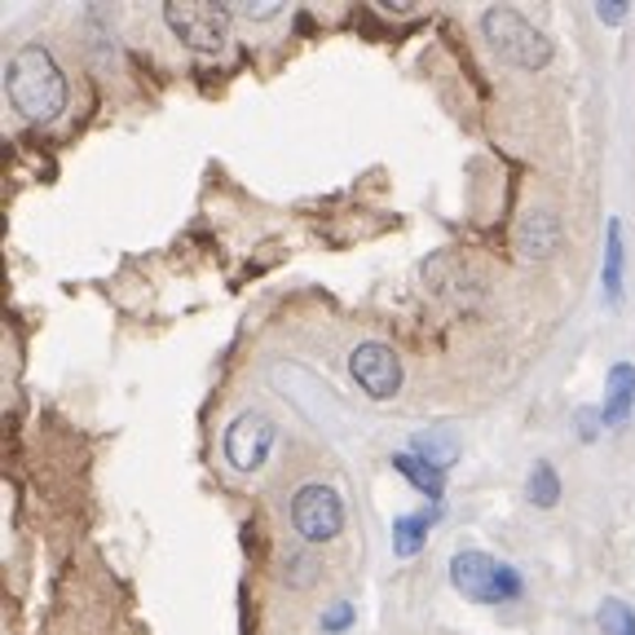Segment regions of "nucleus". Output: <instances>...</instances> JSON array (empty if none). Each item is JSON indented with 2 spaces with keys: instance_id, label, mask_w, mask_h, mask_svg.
Listing matches in <instances>:
<instances>
[{
  "instance_id": "1a4fd4ad",
  "label": "nucleus",
  "mask_w": 635,
  "mask_h": 635,
  "mask_svg": "<svg viewBox=\"0 0 635 635\" xmlns=\"http://www.w3.org/2000/svg\"><path fill=\"white\" fill-rule=\"evenodd\" d=\"M631 406H635V367L617 363V367L609 371V398H604L600 420H604V424H626V420H631Z\"/></svg>"
},
{
  "instance_id": "ddd939ff",
  "label": "nucleus",
  "mask_w": 635,
  "mask_h": 635,
  "mask_svg": "<svg viewBox=\"0 0 635 635\" xmlns=\"http://www.w3.org/2000/svg\"><path fill=\"white\" fill-rule=\"evenodd\" d=\"M600 631L604 635H635V609L626 600H604L600 604Z\"/></svg>"
},
{
  "instance_id": "dca6fc26",
  "label": "nucleus",
  "mask_w": 635,
  "mask_h": 635,
  "mask_svg": "<svg viewBox=\"0 0 635 635\" xmlns=\"http://www.w3.org/2000/svg\"><path fill=\"white\" fill-rule=\"evenodd\" d=\"M287 565H291V569H287L282 578H287L291 587H309V582H313V569H318V560H313L309 552H291V556H287Z\"/></svg>"
},
{
  "instance_id": "f257e3e1",
  "label": "nucleus",
  "mask_w": 635,
  "mask_h": 635,
  "mask_svg": "<svg viewBox=\"0 0 635 635\" xmlns=\"http://www.w3.org/2000/svg\"><path fill=\"white\" fill-rule=\"evenodd\" d=\"M5 89L23 120H54L67 107V76L45 45H23L14 54Z\"/></svg>"
},
{
  "instance_id": "a211bd4d",
  "label": "nucleus",
  "mask_w": 635,
  "mask_h": 635,
  "mask_svg": "<svg viewBox=\"0 0 635 635\" xmlns=\"http://www.w3.org/2000/svg\"><path fill=\"white\" fill-rule=\"evenodd\" d=\"M349 622H354V604H345V600H341V604H332V609L323 613V626H327V631H345Z\"/></svg>"
},
{
  "instance_id": "9b49d317",
  "label": "nucleus",
  "mask_w": 635,
  "mask_h": 635,
  "mask_svg": "<svg viewBox=\"0 0 635 635\" xmlns=\"http://www.w3.org/2000/svg\"><path fill=\"white\" fill-rule=\"evenodd\" d=\"M604 291L609 300L622 296V225H609V252H604Z\"/></svg>"
},
{
  "instance_id": "6e6552de",
  "label": "nucleus",
  "mask_w": 635,
  "mask_h": 635,
  "mask_svg": "<svg viewBox=\"0 0 635 635\" xmlns=\"http://www.w3.org/2000/svg\"><path fill=\"white\" fill-rule=\"evenodd\" d=\"M516 247H521V256H530V260L552 256V252L560 247V221H556L552 212H530V216H521V225H516Z\"/></svg>"
},
{
  "instance_id": "4468645a",
  "label": "nucleus",
  "mask_w": 635,
  "mask_h": 635,
  "mask_svg": "<svg viewBox=\"0 0 635 635\" xmlns=\"http://www.w3.org/2000/svg\"><path fill=\"white\" fill-rule=\"evenodd\" d=\"M530 499H534L538 508H556L560 481H556V468H552V464H534V472H530Z\"/></svg>"
},
{
  "instance_id": "0eeeda50",
  "label": "nucleus",
  "mask_w": 635,
  "mask_h": 635,
  "mask_svg": "<svg viewBox=\"0 0 635 635\" xmlns=\"http://www.w3.org/2000/svg\"><path fill=\"white\" fill-rule=\"evenodd\" d=\"M349 371L363 385V393L376 398V402H385V398H393L402 389V358L389 345H376V341L358 345L349 354Z\"/></svg>"
},
{
  "instance_id": "f8f14e48",
  "label": "nucleus",
  "mask_w": 635,
  "mask_h": 635,
  "mask_svg": "<svg viewBox=\"0 0 635 635\" xmlns=\"http://www.w3.org/2000/svg\"><path fill=\"white\" fill-rule=\"evenodd\" d=\"M428 521H433V512H415V516H398V521H393V534H398V552H402V556H415V552H420Z\"/></svg>"
},
{
  "instance_id": "f03ea898",
  "label": "nucleus",
  "mask_w": 635,
  "mask_h": 635,
  "mask_svg": "<svg viewBox=\"0 0 635 635\" xmlns=\"http://www.w3.org/2000/svg\"><path fill=\"white\" fill-rule=\"evenodd\" d=\"M481 32H486V41H490V49L508 63V67H521V71H538V67H547L552 63V41L534 27V23H525L516 10H508V5H499V10H486L481 14Z\"/></svg>"
},
{
  "instance_id": "6ab92c4d",
  "label": "nucleus",
  "mask_w": 635,
  "mask_h": 635,
  "mask_svg": "<svg viewBox=\"0 0 635 635\" xmlns=\"http://www.w3.org/2000/svg\"><path fill=\"white\" fill-rule=\"evenodd\" d=\"M595 14H600V23H622V19H626V5H622V0H609V5H600Z\"/></svg>"
},
{
  "instance_id": "aec40b11",
  "label": "nucleus",
  "mask_w": 635,
  "mask_h": 635,
  "mask_svg": "<svg viewBox=\"0 0 635 635\" xmlns=\"http://www.w3.org/2000/svg\"><path fill=\"white\" fill-rule=\"evenodd\" d=\"M578 420H582V442H591V437H595V428H591V424H595V411H578Z\"/></svg>"
},
{
  "instance_id": "f3484780",
  "label": "nucleus",
  "mask_w": 635,
  "mask_h": 635,
  "mask_svg": "<svg viewBox=\"0 0 635 635\" xmlns=\"http://www.w3.org/2000/svg\"><path fill=\"white\" fill-rule=\"evenodd\" d=\"M234 14H243L252 23H269V19L282 14V5H278V0H256V5H234Z\"/></svg>"
},
{
  "instance_id": "2eb2a0df",
  "label": "nucleus",
  "mask_w": 635,
  "mask_h": 635,
  "mask_svg": "<svg viewBox=\"0 0 635 635\" xmlns=\"http://www.w3.org/2000/svg\"><path fill=\"white\" fill-rule=\"evenodd\" d=\"M415 455L424 459V464H433V468H450L455 464V437H415Z\"/></svg>"
},
{
  "instance_id": "423d86ee",
  "label": "nucleus",
  "mask_w": 635,
  "mask_h": 635,
  "mask_svg": "<svg viewBox=\"0 0 635 635\" xmlns=\"http://www.w3.org/2000/svg\"><path fill=\"white\" fill-rule=\"evenodd\" d=\"M274 450V420L260 411H243L230 428H225V459L238 472H256Z\"/></svg>"
},
{
  "instance_id": "7ed1b4c3",
  "label": "nucleus",
  "mask_w": 635,
  "mask_h": 635,
  "mask_svg": "<svg viewBox=\"0 0 635 635\" xmlns=\"http://www.w3.org/2000/svg\"><path fill=\"white\" fill-rule=\"evenodd\" d=\"M450 578L455 587L477 600V604H503V600H516L521 595V573L486 552H459L450 560Z\"/></svg>"
},
{
  "instance_id": "39448f33",
  "label": "nucleus",
  "mask_w": 635,
  "mask_h": 635,
  "mask_svg": "<svg viewBox=\"0 0 635 635\" xmlns=\"http://www.w3.org/2000/svg\"><path fill=\"white\" fill-rule=\"evenodd\" d=\"M291 525L304 543H332L345 525V503L332 486H300L291 499Z\"/></svg>"
},
{
  "instance_id": "20e7f679",
  "label": "nucleus",
  "mask_w": 635,
  "mask_h": 635,
  "mask_svg": "<svg viewBox=\"0 0 635 635\" xmlns=\"http://www.w3.org/2000/svg\"><path fill=\"white\" fill-rule=\"evenodd\" d=\"M230 5H212V0H172L164 5V19L172 27L177 41H186L190 49H221L230 36Z\"/></svg>"
},
{
  "instance_id": "9d476101",
  "label": "nucleus",
  "mask_w": 635,
  "mask_h": 635,
  "mask_svg": "<svg viewBox=\"0 0 635 635\" xmlns=\"http://www.w3.org/2000/svg\"><path fill=\"white\" fill-rule=\"evenodd\" d=\"M393 468L406 477V481H415L428 499H442V490H446V481H442V468H433V464H424L420 455H393Z\"/></svg>"
}]
</instances>
